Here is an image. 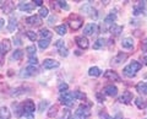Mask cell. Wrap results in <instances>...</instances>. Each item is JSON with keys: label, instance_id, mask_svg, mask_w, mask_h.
<instances>
[{"label": "cell", "instance_id": "4fadbf2b", "mask_svg": "<svg viewBox=\"0 0 147 119\" xmlns=\"http://www.w3.org/2000/svg\"><path fill=\"white\" fill-rule=\"evenodd\" d=\"M97 32V25H94V24H90V25H87L85 27V30H84V34L86 36H91V34H93Z\"/></svg>", "mask_w": 147, "mask_h": 119}, {"label": "cell", "instance_id": "ee69618b", "mask_svg": "<svg viewBox=\"0 0 147 119\" xmlns=\"http://www.w3.org/2000/svg\"><path fill=\"white\" fill-rule=\"evenodd\" d=\"M58 5L63 9H65V10H69V5L66 4V1H58Z\"/></svg>", "mask_w": 147, "mask_h": 119}, {"label": "cell", "instance_id": "bcb514c9", "mask_svg": "<svg viewBox=\"0 0 147 119\" xmlns=\"http://www.w3.org/2000/svg\"><path fill=\"white\" fill-rule=\"evenodd\" d=\"M55 47H58L59 49H60V48H63V47H64V42H63L61 39L57 41V42H55Z\"/></svg>", "mask_w": 147, "mask_h": 119}, {"label": "cell", "instance_id": "3957f363", "mask_svg": "<svg viewBox=\"0 0 147 119\" xmlns=\"http://www.w3.org/2000/svg\"><path fill=\"white\" fill-rule=\"evenodd\" d=\"M90 114H91V112H90L88 106H86V104H80L76 113H75V117H76V119H87L90 117Z\"/></svg>", "mask_w": 147, "mask_h": 119}, {"label": "cell", "instance_id": "5b68a950", "mask_svg": "<svg viewBox=\"0 0 147 119\" xmlns=\"http://www.w3.org/2000/svg\"><path fill=\"white\" fill-rule=\"evenodd\" d=\"M22 108H24V113H26L27 116H32V113H33L36 109L34 102L32 99H26L24 104H22Z\"/></svg>", "mask_w": 147, "mask_h": 119}, {"label": "cell", "instance_id": "44dd1931", "mask_svg": "<svg viewBox=\"0 0 147 119\" xmlns=\"http://www.w3.org/2000/svg\"><path fill=\"white\" fill-rule=\"evenodd\" d=\"M16 27H17V21L16 19L13 16H11L10 19H9V25H7V30L12 32V31H15L16 30Z\"/></svg>", "mask_w": 147, "mask_h": 119}, {"label": "cell", "instance_id": "9a60e30c", "mask_svg": "<svg viewBox=\"0 0 147 119\" xmlns=\"http://www.w3.org/2000/svg\"><path fill=\"white\" fill-rule=\"evenodd\" d=\"M146 7V1H139V4L134 7V15H140V14H144L142 11L145 10Z\"/></svg>", "mask_w": 147, "mask_h": 119}, {"label": "cell", "instance_id": "836d02e7", "mask_svg": "<svg viewBox=\"0 0 147 119\" xmlns=\"http://www.w3.org/2000/svg\"><path fill=\"white\" fill-rule=\"evenodd\" d=\"M26 52L28 53V55H30V57H33V55H36L37 49H36L34 45H28V47L26 48Z\"/></svg>", "mask_w": 147, "mask_h": 119}, {"label": "cell", "instance_id": "484cf974", "mask_svg": "<svg viewBox=\"0 0 147 119\" xmlns=\"http://www.w3.org/2000/svg\"><path fill=\"white\" fill-rule=\"evenodd\" d=\"M104 44H105V39H104V38H98V39L93 43V49H100Z\"/></svg>", "mask_w": 147, "mask_h": 119}, {"label": "cell", "instance_id": "5bb4252c", "mask_svg": "<svg viewBox=\"0 0 147 119\" xmlns=\"http://www.w3.org/2000/svg\"><path fill=\"white\" fill-rule=\"evenodd\" d=\"M18 9L21 11H31L34 9V4L32 3H20L18 4Z\"/></svg>", "mask_w": 147, "mask_h": 119}, {"label": "cell", "instance_id": "7dc6e473", "mask_svg": "<svg viewBox=\"0 0 147 119\" xmlns=\"http://www.w3.org/2000/svg\"><path fill=\"white\" fill-rule=\"evenodd\" d=\"M57 21V16H52V17H49V20H48V24L49 25H54V22Z\"/></svg>", "mask_w": 147, "mask_h": 119}, {"label": "cell", "instance_id": "7402d4cb", "mask_svg": "<svg viewBox=\"0 0 147 119\" xmlns=\"http://www.w3.org/2000/svg\"><path fill=\"white\" fill-rule=\"evenodd\" d=\"M58 111H59V106H58V104H54V106H52V107L49 108V111H48V117H49V118H54V117L58 114Z\"/></svg>", "mask_w": 147, "mask_h": 119}, {"label": "cell", "instance_id": "4316f807", "mask_svg": "<svg viewBox=\"0 0 147 119\" xmlns=\"http://www.w3.org/2000/svg\"><path fill=\"white\" fill-rule=\"evenodd\" d=\"M71 96H72L74 99L75 98H77V99H86V95L80 92V91H74V92H71Z\"/></svg>", "mask_w": 147, "mask_h": 119}, {"label": "cell", "instance_id": "ac0fdd59", "mask_svg": "<svg viewBox=\"0 0 147 119\" xmlns=\"http://www.w3.org/2000/svg\"><path fill=\"white\" fill-rule=\"evenodd\" d=\"M10 49H11V42L9 39H4L1 43V53L6 54L7 52H10Z\"/></svg>", "mask_w": 147, "mask_h": 119}, {"label": "cell", "instance_id": "ffe728a7", "mask_svg": "<svg viewBox=\"0 0 147 119\" xmlns=\"http://www.w3.org/2000/svg\"><path fill=\"white\" fill-rule=\"evenodd\" d=\"M0 118L1 119H10L11 118V113L9 111V108L0 107Z\"/></svg>", "mask_w": 147, "mask_h": 119}, {"label": "cell", "instance_id": "7bdbcfd3", "mask_svg": "<svg viewBox=\"0 0 147 119\" xmlns=\"http://www.w3.org/2000/svg\"><path fill=\"white\" fill-rule=\"evenodd\" d=\"M70 117H71V112L69 111V109H65V111H64L63 119H70Z\"/></svg>", "mask_w": 147, "mask_h": 119}, {"label": "cell", "instance_id": "f1b7e54d", "mask_svg": "<svg viewBox=\"0 0 147 119\" xmlns=\"http://www.w3.org/2000/svg\"><path fill=\"white\" fill-rule=\"evenodd\" d=\"M55 32L60 36L66 34V26L65 25H60V26H57L55 27Z\"/></svg>", "mask_w": 147, "mask_h": 119}, {"label": "cell", "instance_id": "603a6c76", "mask_svg": "<svg viewBox=\"0 0 147 119\" xmlns=\"http://www.w3.org/2000/svg\"><path fill=\"white\" fill-rule=\"evenodd\" d=\"M39 36L42 37V39H50L52 38V32L47 28H43V30H40Z\"/></svg>", "mask_w": 147, "mask_h": 119}, {"label": "cell", "instance_id": "8992f818", "mask_svg": "<svg viewBox=\"0 0 147 119\" xmlns=\"http://www.w3.org/2000/svg\"><path fill=\"white\" fill-rule=\"evenodd\" d=\"M37 74H38V69H37L34 65H30V66H27L26 69H24L21 71L20 76L21 77H30V76H34Z\"/></svg>", "mask_w": 147, "mask_h": 119}, {"label": "cell", "instance_id": "52a82bcc", "mask_svg": "<svg viewBox=\"0 0 147 119\" xmlns=\"http://www.w3.org/2000/svg\"><path fill=\"white\" fill-rule=\"evenodd\" d=\"M26 24L30 25V26H40L42 25V19L37 15H33V16H30L26 19Z\"/></svg>", "mask_w": 147, "mask_h": 119}, {"label": "cell", "instance_id": "f35d334b", "mask_svg": "<svg viewBox=\"0 0 147 119\" xmlns=\"http://www.w3.org/2000/svg\"><path fill=\"white\" fill-rule=\"evenodd\" d=\"M67 89H69L67 84H64V82H63V84H60V85H59V91H60L61 93L66 92V91H67Z\"/></svg>", "mask_w": 147, "mask_h": 119}, {"label": "cell", "instance_id": "f546056e", "mask_svg": "<svg viewBox=\"0 0 147 119\" xmlns=\"http://www.w3.org/2000/svg\"><path fill=\"white\" fill-rule=\"evenodd\" d=\"M49 44H50V39H40L39 42H38V45H39V48H40V49L48 48V47H49Z\"/></svg>", "mask_w": 147, "mask_h": 119}, {"label": "cell", "instance_id": "681fc988", "mask_svg": "<svg viewBox=\"0 0 147 119\" xmlns=\"http://www.w3.org/2000/svg\"><path fill=\"white\" fill-rule=\"evenodd\" d=\"M141 59H142V62H144V64H145V65H147V53H145L144 55L141 57Z\"/></svg>", "mask_w": 147, "mask_h": 119}, {"label": "cell", "instance_id": "f907efd6", "mask_svg": "<svg viewBox=\"0 0 147 119\" xmlns=\"http://www.w3.org/2000/svg\"><path fill=\"white\" fill-rule=\"evenodd\" d=\"M34 5H37V6H42V4H43V1L42 0H34Z\"/></svg>", "mask_w": 147, "mask_h": 119}, {"label": "cell", "instance_id": "60d3db41", "mask_svg": "<svg viewBox=\"0 0 147 119\" xmlns=\"http://www.w3.org/2000/svg\"><path fill=\"white\" fill-rule=\"evenodd\" d=\"M28 62H30V64H32V65H37V64H38V59H37L36 55H33V57L28 58Z\"/></svg>", "mask_w": 147, "mask_h": 119}, {"label": "cell", "instance_id": "4dcf8cb0", "mask_svg": "<svg viewBox=\"0 0 147 119\" xmlns=\"http://www.w3.org/2000/svg\"><path fill=\"white\" fill-rule=\"evenodd\" d=\"M115 20H117V15H115V14H113V12H110L109 15L104 19V22H105V24H112V22H114Z\"/></svg>", "mask_w": 147, "mask_h": 119}, {"label": "cell", "instance_id": "b9f144b4", "mask_svg": "<svg viewBox=\"0 0 147 119\" xmlns=\"http://www.w3.org/2000/svg\"><path fill=\"white\" fill-rule=\"evenodd\" d=\"M59 54H60L61 57H67L69 52H67V49H66L65 47H63V48H60V49H59Z\"/></svg>", "mask_w": 147, "mask_h": 119}, {"label": "cell", "instance_id": "cb8c5ba5", "mask_svg": "<svg viewBox=\"0 0 147 119\" xmlns=\"http://www.w3.org/2000/svg\"><path fill=\"white\" fill-rule=\"evenodd\" d=\"M22 57H24V52H22L21 49H16L15 52L12 53L11 59H12V60H21Z\"/></svg>", "mask_w": 147, "mask_h": 119}, {"label": "cell", "instance_id": "8fae6325", "mask_svg": "<svg viewBox=\"0 0 147 119\" xmlns=\"http://www.w3.org/2000/svg\"><path fill=\"white\" fill-rule=\"evenodd\" d=\"M105 79H108V80H112V81H120V76H119L115 71H113V70H107L104 72V75H103Z\"/></svg>", "mask_w": 147, "mask_h": 119}, {"label": "cell", "instance_id": "1f68e13d", "mask_svg": "<svg viewBox=\"0 0 147 119\" xmlns=\"http://www.w3.org/2000/svg\"><path fill=\"white\" fill-rule=\"evenodd\" d=\"M13 7H15V5H13V3H12V1H6L5 6H4V12H6V14L11 12Z\"/></svg>", "mask_w": 147, "mask_h": 119}, {"label": "cell", "instance_id": "7a4b0ae2", "mask_svg": "<svg viewBox=\"0 0 147 119\" xmlns=\"http://www.w3.org/2000/svg\"><path fill=\"white\" fill-rule=\"evenodd\" d=\"M82 25H84V19H82L81 16L76 15V14H72V15H70V17H69V26L71 27L72 31H77L80 30Z\"/></svg>", "mask_w": 147, "mask_h": 119}, {"label": "cell", "instance_id": "d6a6232c", "mask_svg": "<svg viewBox=\"0 0 147 119\" xmlns=\"http://www.w3.org/2000/svg\"><path fill=\"white\" fill-rule=\"evenodd\" d=\"M135 103H136L137 108H140V109L145 108V106H146V102H145V99H142L141 97H137V98L135 99Z\"/></svg>", "mask_w": 147, "mask_h": 119}, {"label": "cell", "instance_id": "ab89813d", "mask_svg": "<svg viewBox=\"0 0 147 119\" xmlns=\"http://www.w3.org/2000/svg\"><path fill=\"white\" fill-rule=\"evenodd\" d=\"M47 106H48V101H42L39 104V112H43L44 109L47 108Z\"/></svg>", "mask_w": 147, "mask_h": 119}, {"label": "cell", "instance_id": "30bf717a", "mask_svg": "<svg viewBox=\"0 0 147 119\" xmlns=\"http://www.w3.org/2000/svg\"><path fill=\"white\" fill-rule=\"evenodd\" d=\"M59 66V62L54 60V59H44L43 62V68L44 69H54V68Z\"/></svg>", "mask_w": 147, "mask_h": 119}, {"label": "cell", "instance_id": "7c38bea8", "mask_svg": "<svg viewBox=\"0 0 147 119\" xmlns=\"http://www.w3.org/2000/svg\"><path fill=\"white\" fill-rule=\"evenodd\" d=\"M103 91H104L105 95L110 96V97H114V96H117V93H118V89H117V86H114V85H108V86H105Z\"/></svg>", "mask_w": 147, "mask_h": 119}, {"label": "cell", "instance_id": "f5cc1de1", "mask_svg": "<svg viewBox=\"0 0 147 119\" xmlns=\"http://www.w3.org/2000/svg\"><path fill=\"white\" fill-rule=\"evenodd\" d=\"M4 22H5V21H4L3 19H0V28H1V27L4 26Z\"/></svg>", "mask_w": 147, "mask_h": 119}, {"label": "cell", "instance_id": "2e32d148", "mask_svg": "<svg viewBox=\"0 0 147 119\" xmlns=\"http://www.w3.org/2000/svg\"><path fill=\"white\" fill-rule=\"evenodd\" d=\"M121 47L123 48H126V49L132 48V47H134V41H132V38H130V37L124 38L121 41Z\"/></svg>", "mask_w": 147, "mask_h": 119}, {"label": "cell", "instance_id": "d6986e66", "mask_svg": "<svg viewBox=\"0 0 147 119\" xmlns=\"http://www.w3.org/2000/svg\"><path fill=\"white\" fill-rule=\"evenodd\" d=\"M127 54H125V53H119L118 55L113 59V62L112 63H114V64H120V63H123V62H125L126 59H127Z\"/></svg>", "mask_w": 147, "mask_h": 119}, {"label": "cell", "instance_id": "74e56055", "mask_svg": "<svg viewBox=\"0 0 147 119\" xmlns=\"http://www.w3.org/2000/svg\"><path fill=\"white\" fill-rule=\"evenodd\" d=\"M99 118L100 119H112V117H110L109 114L107 112H104V111H100L99 112Z\"/></svg>", "mask_w": 147, "mask_h": 119}, {"label": "cell", "instance_id": "9c48e42d", "mask_svg": "<svg viewBox=\"0 0 147 119\" xmlns=\"http://www.w3.org/2000/svg\"><path fill=\"white\" fill-rule=\"evenodd\" d=\"M132 98H134V96H132V93L130 92V91H125V92H123V95L120 96V98H119V102L129 104L132 101Z\"/></svg>", "mask_w": 147, "mask_h": 119}, {"label": "cell", "instance_id": "db71d44e", "mask_svg": "<svg viewBox=\"0 0 147 119\" xmlns=\"http://www.w3.org/2000/svg\"><path fill=\"white\" fill-rule=\"evenodd\" d=\"M0 119H1V118H0Z\"/></svg>", "mask_w": 147, "mask_h": 119}, {"label": "cell", "instance_id": "6da1fadb", "mask_svg": "<svg viewBox=\"0 0 147 119\" xmlns=\"http://www.w3.org/2000/svg\"><path fill=\"white\" fill-rule=\"evenodd\" d=\"M142 68V64L139 63V62H136V60H132L129 65H126L125 68H124V75L127 76V77H134L136 75V72L139 71L140 69Z\"/></svg>", "mask_w": 147, "mask_h": 119}, {"label": "cell", "instance_id": "8d00e7d4", "mask_svg": "<svg viewBox=\"0 0 147 119\" xmlns=\"http://www.w3.org/2000/svg\"><path fill=\"white\" fill-rule=\"evenodd\" d=\"M26 91H25V87H18L16 90H13V92H12V96H20L22 93H25Z\"/></svg>", "mask_w": 147, "mask_h": 119}, {"label": "cell", "instance_id": "d4e9b609", "mask_svg": "<svg viewBox=\"0 0 147 119\" xmlns=\"http://www.w3.org/2000/svg\"><path fill=\"white\" fill-rule=\"evenodd\" d=\"M100 69L99 68H97V66H92L91 69H90V71H88V74L91 75V76H93V77H98L99 75H100Z\"/></svg>", "mask_w": 147, "mask_h": 119}, {"label": "cell", "instance_id": "ba28073f", "mask_svg": "<svg viewBox=\"0 0 147 119\" xmlns=\"http://www.w3.org/2000/svg\"><path fill=\"white\" fill-rule=\"evenodd\" d=\"M75 41H76V44L79 45L81 49H87L88 48V45H90L88 39H87L85 36H79V37H76Z\"/></svg>", "mask_w": 147, "mask_h": 119}, {"label": "cell", "instance_id": "277c9868", "mask_svg": "<svg viewBox=\"0 0 147 119\" xmlns=\"http://www.w3.org/2000/svg\"><path fill=\"white\" fill-rule=\"evenodd\" d=\"M59 99H60V102L64 104V106H67V107H72L74 103H75V101H74L71 93H67V92L61 93L60 97H59Z\"/></svg>", "mask_w": 147, "mask_h": 119}, {"label": "cell", "instance_id": "816d5d0a", "mask_svg": "<svg viewBox=\"0 0 147 119\" xmlns=\"http://www.w3.org/2000/svg\"><path fill=\"white\" fill-rule=\"evenodd\" d=\"M5 4H6V1H1V0H0V7H4Z\"/></svg>", "mask_w": 147, "mask_h": 119}, {"label": "cell", "instance_id": "f6af8a7d", "mask_svg": "<svg viewBox=\"0 0 147 119\" xmlns=\"http://www.w3.org/2000/svg\"><path fill=\"white\" fill-rule=\"evenodd\" d=\"M96 97H97V99H98V102H100V103H103L104 102V96L102 95V93H97V95H96Z\"/></svg>", "mask_w": 147, "mask_h": 119}, {"label": "cell", "instance_id": "e575fe53", "mask_svg": "<svg viewBox=\"0 0 147 119\" xmlns=\"http://www.w3.org/2000/svg\"><path fill=\"white\" fill-rule=\"evenodd\" d=\"M26 34H27V37L32 41V42H34V41L37 39V33H36V32H33V31H27Z\"/></svg>", "mask_w": 147, "mask_h": 119}, {"label": "cell", "instance_id": "d590c367", "mask_svg": "<svg viewBox=\"0 0 147 119\" xmlns=\"http://www.w3.org/2000/svg\"><path fill=\"white\" fill-rule=\"evenodd\" d=\"M48 16V9L42 6L39 9V17H47Z\"/></svg>", "mask_w": 147, "mask_h": 119}, {"label": "cell", "instance_id": "c3c4849f", "mask_svg": "<svg viewBox=\"0 0 147 119\" xmlns=\"http://www.w3.org/2000/svg\"><path fill=\"white\" fill-rule=\"evenodd\" d=\"M141 48H142V49H144V50H145V52L147 53V39H145V41H144V42H142V43H141Z\"/></svg>", "mask_w": 147, "mask_h": 119}, {"label": "cell", "instance_id": "e0dca14e", "mask_svg": "<svg viewBox=\"0 0 147 119\" xmlns=\"http://www.w3.org/2000/svg\"><path fill=\"white\" fill-rule=\"evenodd\" d=\"M136 91H139L141 95H147V82H139L136 85Z\"/></svg>", "mask_w": 147, "mask_h": 119}, {"label": "cell", "instance_id": "83f0119b", "mask_svg": "<svg viewBox=\"0 0 147 119\" xmlns=\"http://www.w3.org/2000/svg\"><path fill=\"white\" fill-rule=\"evenodd\" d=\"M110 32H112L113 34H115V36H119L120 34V32H123V27L118 26V25H113L112 28H110Z\"/></svg>", "mask_w": 147, "mask_h": 119}]
</instances>
